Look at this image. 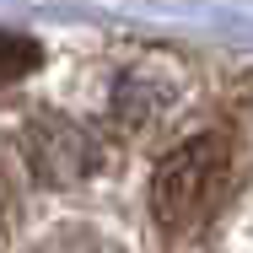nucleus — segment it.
Wrapping results in <instances>:
<instances>
[{"label":"nucleus","instance_id":"nucleus-1","mask_svg":"<svg viewBox=\"0 0 253 253\" xmlns=\"http://www.w3.org/2000/svg\"><path fill=\"white\" fill-rule=\"evenodd\" d=\"M232 178H237V156H232V146H226L221 135L183 140L178 151L156 167V178H151L156 232H167V237H189V232H200L205 221L226 205Z\"/></svg>","mask_w":253,"mask_h":253},{"label":"nucleus","instance_id":"nucleus-2","mask_svg":"<svg viewBox=\"0 0 253 253\" xmlns=\"http://www.w3.org/2000/svg\"><path fill=\"white\" fill-rule=\"evenodd\" d=\"M27 65H38V49L27 38H0V76H22Z\"/></svg>","mask_w":253,"mask_h":253},{"label":"nucleus","instance_id":"nucleus-3","mask_svg":"<svg viewBox=\"0 0 253 253\" xmlns=\"http://www.w3.org/2000/svg\"><path fill=\"white\" fill-rule=\"evenodd\" d=\"M0 253H5V215H0Z\"/></svg>","mask_w":253,"mask_h":253}]
</instances>
